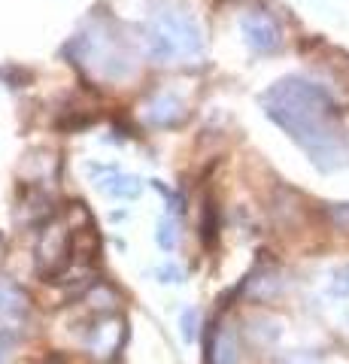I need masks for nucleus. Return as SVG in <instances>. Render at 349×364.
Returning <instances> with one entry per match:
<instances>
[{
	"instance_id": "obj_1",
	"label": "nucleus",
	"mask_w": 349,
	"mask_h": 364,
	"mask_svg": "<svg viewBox=\"0 0 349 364\" xmlns=\"http://www.w3.org/2000/svg\"><path fill=\"white\" fill-rule=\"evenodd\" d=\"M258 104L322 173L349 164V131L343 128L340 104L325 85L310 82L307 76H283L258 97Z\"/></svg>"
},
{
	"instance_id": "obj_2",
	"label": "nucleus",
	"mask_w": 349,
	"mask_h": 364,
	"mask_svg": "<svg viewBox=\"0 0 349 364\" xmlns=\"http://www.w3.org/2000/svg\"><path fill=\"white\" fill-rule=\"evenodd\" d=\"M240 31L246 46L255 55H276L286 46V31L279 25V18L264 6H252L240 16Z\"/></svg>"
},
{
	"instance_id": "obj_3",
	"label": "nucleus",
	"mask_w": 349,
	"mask_h": 364,
	"mask_svg": "<svg viewBox=\"0 0 349 364\" xmlns=\"http://www.w3.org/2000/svg\"><path fill=\"white\" fill-rule=\"evenodd\" d=\"M159 25L164 28V33L173 40V46L179 49V55L188 52V55H198L200 52V33L195 28V21L183 13H164L159 18Z\"/></svg>"
},
{
	"instance_id": "obj_4",
	"label": "nucleus",
	"mask_w": 349,
	"mask_h": 364,
	"mask_svg": "<svg viewBox=\"0 0 349 364\" xmlns=\"http://www.w3.org/2000/svg\"><path fill=\"white\" fill-rule=\"evenodd\" d=\"M207 349H210V364H237V358H240L237 355V337L222 325H216Z\"/></svg>"
},
{
	"instance_id": "obj_5",
	"label": "nucleus",
	"mask_w": 349,
	"mask_h": 364,
	"mask_svg": "<svg viewBox=\"0 0 349 364\" xmlns=\"http://www.w3.org/2000/svg\"><path fill=\"white\" fill-rule=\"evenodd\" d=\"M100 188L107 191L109 198H119V200H131V198H137L140 195V179H134V176H125V173H116V176H109L100 182Z\"/></svg>"
},
{
	"instance_id": "obj_6",
	"label": "nucleus",
	"mask_w": 349,
	"mask_h": 364,
	"mask_svg": "<svg viewBox=\"0 0 349 364\" xmlns=\"http://www.w3.org/2000/svg\"><path fill=\"white\" fill-rule=\"evenodd\" d=\"M328 294H331V298H349V264L337 267V270L331 273Z\"/></svg>"
},
{
	"instance_id": "obj_7",
	"label": "nucleus",
	"mask_w": 349,
	"mask_h": 364,
	"mask_svg": "<svg viewBox=\"0 0 349 364\" xmlns=\"http://www.w3.org/2000/svg\"><path fill=\"white\" fill-rule=\"evenodd\" d=\"M179 334H183L186 343H195L198 340V310L195 306L183 310V318H179Z\"/></svg>"
},
{
	"instance_id": "obj_8",
	"label": "nucleus",
	"mask_w": 349,
	"mask_h": 364,
	"mask_svg": "<svg viewBox=\"0 0 349 364\" xmlns=\"http://www.w3.org/2000/svg\"><path fill=\"white\" fill-rule=\"evenodd\" d=\"M155 240H159V246L164 249V252H173L176 249V225H173V219H161L159 222V234H155Z\"/></svg>"
},
{
	"instance_id": "obj_9",
	"label": "nucleus",
	"mask_w": 349,
	"mask_h": 364,
	"mask_svg": "<svg viewBox=\"0 0 349 364\" xmlns=\"http://www.w3.org/2000/svg\"><path fill=\"white\" fill-rule=\"evenodd\" d=\"M328 219H331V225L334 228H340V231H349V200H343V203H331L328 210Z\"/></svg>"
},
{
	"instance_id": "obj_10",
	"label": "nucleus",
	"mask_w": 349,
	"mask_h": 364,
	"mask_svg": "<svg viewBox=\"0 0 349 364\" xmlns=\"http://www.w3.org/2000/svg\"><path fill=\"white\" fill-rule=\"evenodd\" d=\"M159 277H161V282H183V270L173 267V264H167V267L159 270Z\"/></svg>"
},
{
	"instance_id": "obj_11",
	"label": "nucleus",
	"mask_w": 349,
	"mask_h": 364,
	"mask_svg": "<svg viewBox=\"0 0 349 364\" xmlns=\"http://www.w3.org/2000/svg\"><path fill=\"white\" fill-rule=\"evenodd\" d=\"M291 364H304V361H291Z\"/></svg>"
}]
</instances>
